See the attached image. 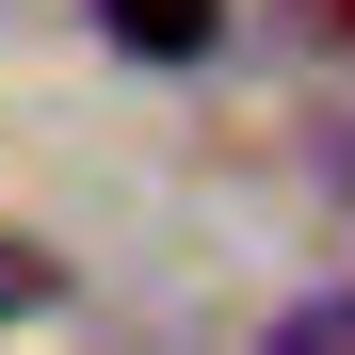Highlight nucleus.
<instances>
[{
    "mask_svg": "<svg viewBox=\"0 0 355 355\" xmlns=\"http://www.w3.org/2000/svg\"><path fill=\"white\" fill-rule=\"evenodd\" d=\"M97 33L130 49V65H210L226 49V0H97Z\"/></svg>",
    "mask_w": 355,
    "mask_h": 355,
    "instance_id": "obj_1",
    "label": "nucleus"
},
{
    "mask_svg": "<svg viewBox=\"0 0 355 355\" xmlns=\"http://www.w3.org/2000/svg\"><path fill=\"white\" fill-rule=\"evenodd\" d=\"M49 307H65V259L33 226H0V323H49Z\"/></svg>",
    "mask_w": 355,
    "mask_h": 355,
    "instance_id": "obj_2",
    "label": "nucleus"
},
{
    "mask_svg": "<svg viewBox=\"0 0 355 355\" xmlns=\"http://www.w3.org/2000/svg\"><path fill=\"white\" fill-rule=\"evenodd\" d=\"M259 355H355V275L339 291H307V307H275V339Z\"/></svg>",
    "mask_w": 355,
    "mask_h": 355,
    "instance_id": "obj_3",
    "label": "nucleus"
},
{
    "mask_svg": "<svg viewBox=\"0 0 355 355\" xmlns=\"http://www.w3.org/2000/svg\"><path fill=\"white\" fill-rule=\"evenodd\" d=\"M291 17H307V33L339 49V65H355V0H291Z\"/></svg>",
    "mask_w": 355,
    "mask_h": 355,
    "instance_id": "obj_4",
    "label": "nucleus"
}]
</instances>
